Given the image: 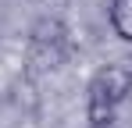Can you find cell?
Segmentation results:
<instances>
[{
  "label": "cell",
  "mask_w": 132,
  "mask_h": 128,
  "mask_svg": "<svg viewBox=\"0 0 132 128\" xmlns=\"http://www.w3.org/2000/svg\"><path fill=\"white\" fill-rule=\"evenodd\" d=\"M132 96V61H114L100 68L89 82V121L104 125L111 121V110Z\"/></svg>",
  "instance_id": "6da1fadb"
},
{
  "label": "cell",
  "mask_w": 132,
  "mask_h": 128,
  "mask_svg": "<svg viewBox=\"0 0 132 128\" xmlns=\"http://www.w3.org/2000/svg\"><path fill=\"white\" fill-rule=\"evenodd\" d=\"M107 21H111V29H114L118 39L132 43V0H111Z\"/></svg>",
  "instance_id": "7a4b0ae2"
},
{
  "label": "cell",
  "mask_w": 132,
  "mask_h": 128,
  "mask_svg": "<svg viewBox=\"0 0 132 128\" xmlns=\"http://www.w3.org/2000/svg\"><path fill=\"white\" fill-rule=\"evenodd\" d=\"M61 36H64V25L57 18H39L32 25V43L36 46H61Z\"/></svg>",
  "instance_id": "3957f363"
}]
</instances>
